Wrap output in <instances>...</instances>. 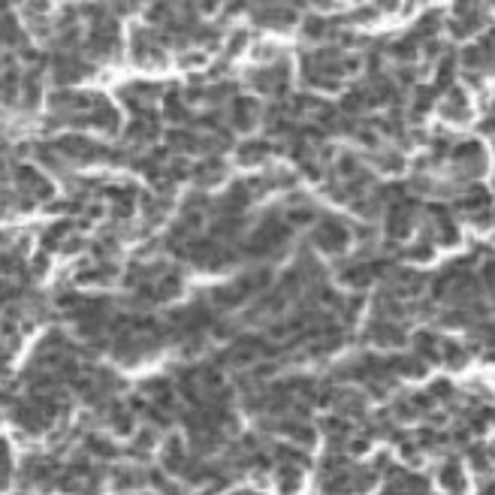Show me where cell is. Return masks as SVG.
Segmentation results:
<instances>
[{
    "mask_svg": "<svg viewBox=\"0 0 495 495\" xmlns=\"http://www.w3.org/2000/svg\"><path fill=\"white\" fill-rule=\"evenodd\" d=\"M311 239H314V245H321V251H326V254H338V251H345V248H348L350 233H348L338 221H323V224L314 230Z\"/></svg>",
    "mask_w": 495,
    "mask_h": 495,
    "instance_id": "1",
    "label": "cell"
},
{
    "mask_svg": "<svg viewBox=\"0 0 495 495\" xmlns=\"http://www.w3.org/2000/svg\"><path fill=\"white\" fill-rule=\"evenodd\" d=\"M257 118H260V103H257V100H251V97H236L233 100V115H230L233 130L248 133V130H254Z\"/></svg>",
    "mask_w": 495,
    "mask_h": 495,
    "instance_id": "2",
    "label": "cell"
},
{
    "mask_svg": "<svg viewBox=\"0 0 495 495\" xmlns=\"http://www.w3.org/2000/svg\"><path fill=\"white\" fill-rule=\"evenodd\" d=\"M468 112H471V103H468V97L459 91V88H450L447 100L441 103V115L450 118V121H468Z\"/></svg>",
    "mask_w": 495,
    "mask_h": 495,
    "instance_id": "3",
    "label": "cell"
},
{
    "mask_svg": "<svg viewBox=\"0 0 495 495\" xmlns=\"http://www.w3.org/2000/svg\"><path fill=\"white\" fill-rule=\"evenodd\" d=\"M226 175V167H224V160L221 157H209V160H202L199 167L194 170V179L199 187H212L214 182H221Z\"/></svg>",
    "mask_w": 495,
    "mask_h": 495,
    "instance_id": "4",
    "label": "cell"
},
{
    "mask_svg": "<svg viewBox=\"0 0 495 495\" xmlns=\"http://www.w3.org/2000/svg\"><path fill=\"white\" fill-rule=\"evenodd\" d=\"M441 486L447 489L450 495H462L465 492V474H462V468L456 465V462H444L441 468Z\"/></svg>",
    "mask_w": 495,
    "mask_h": 495,
    "instance_id": "5",
    "label": "cell"
},
{
    "mask_svg": "<svg viewBox=\"0 0 495 495\" xmlns=\"http://www.w3.org/2000/svg\"><path fill=\"white\" fill-rule=\"evenodd\" d=\"M269 151H272V145L266 142V139H260V142L257 139H248V142L239 148V163H245V167L248 163H260L263 157H269Z\"/></svg>",
    "mask_w": 495,
    "mask_h": 495,
    "instance_id": "6",
    "label": "cell"
}]
</instances>
